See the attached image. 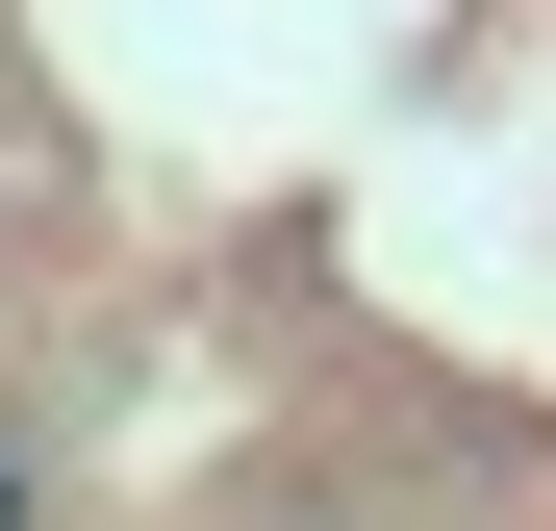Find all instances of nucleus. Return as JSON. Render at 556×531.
Returning a JSON list of instances; mask_svg holds the SVG:
<instances>
[{"label": "nucleus", "instance_id": "obj_1", "mask_svg": "<svg viewBox=\"0 0 556 531\" xmlns=\"http://www.w3.org/2000/svg\"><path fill=\"white\" fill-rule=\"evenodd\" d=\"M0 531H51V456H26V430H0Z\"/></svg>", "mask_w": 556, "mask_h": 531}]
</instances>
